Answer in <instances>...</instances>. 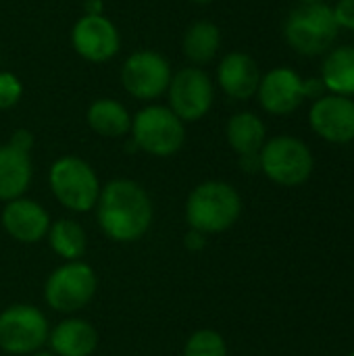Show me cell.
I'll return each instance as SVG.
<instances>
[{
    "label": "cell",
    "mask_w": 354,
    "mask_h": 356,
    "mask_svg": "<svg viewBox=\"0 0 354 356\" xmlns=\"http://www.w3.org/2000/svg\"><path fill=\"white\" fill-rule=\"evenodd\" d=\"M94 211L102 234L117 244H134L142 240L154 219L148 192L144 186L127 177H117L104 184Z\"/></svg>",
    "instance_id": "cell-1"
},
{
    "label": "cell",
    "mask_w": 354,
    "mask_h": 356,
    "mask_svg": "<svg viewBox=\"0 0 354 356\" xmlns=\"http://www.w3.org/2000/svg\"><path fill=\"white\" fill-rule=\"evenodd\" d=\"M242 215V198L238 190L221 179L198 184L186 200V221L190 229L215 236L232 229Z\"/></svg>",
    "instance_id": "cell-2"
},
{
    "label": "cell",
    "mask_w": 354,
    "mask_h": 356,
    "mask_svg": "<svg viewBox=\"0 0 354 356\" xmlns=\"http://www.w3.org/2000/svg\"><path fill=\"white\" fill-rule=\"evenodd\" d=\"M131 144L156 159L177 154L186 144V123L167 104H146L131 117Z\"/></svg>",
    "instance_id": "cell-3"
},
{
    "label": "cell",
    "mask_w": 354,
    "mask_h": 356,
    "mask_svg": "<svg viewBox=\"0 0 354 356\" xmlns=\"http://www.w3.org/2000/svg\"><path fill=\"white\" fill-rule=\"evenodd\" d=\"M48 186L56 202L71 213L94 211L102 190L94 167L77 154H65L52 163Z\"/></svg>",
    "instance_id": "cell-4"
},
{
    "label": "cell",
    "mask_w": 354,
    "mask_h": 356,
    "mask_svg": "<svg viewBox=\"0 0 354 356\" xmlns=\"http://www.w3.org/2000/svg\"><path fill=\"white\" fill-rule=\"evenodd\" d=\"M340 27L330 4H300L290 10L284 23V38L288 46L303 56H319L330 52L338 40Z\"/></svg>",
    "instance_id": "cell-5"
},
{
    "label": "cell",
    "mask_w": 354,
    "mask_h": 356,
    "mask_svg": "<svg viewBox=\"0 0 354 356\" xmlns=\"http://www.w3.org/2000/svg\"><path fill=\"white\" fill-rule=\"evenodd\" d=\"M98 292V275L86 261L58 265L44 284V302L63 315L86 309Z\"/></svg>",
    "instance_id": "cell-6"
},
{
    "label": "cell",
    "mask_w": 354,
    "mask_h": 356,
    "mask_svg": "<svg viewBox=\"0 0 354 356\" xmlns=\"http://www.w3.org/2000/svg\"><path fill=\"white\" fill-rule=\"evenodd\" d=\"M323 83L317 77L305 79L290 67H275L261 75L257 98L265 113L286 117L294 113L307 98L323 96Z\"/></svg>",
    "instance_id": "cell-7"
},
{
    "label": "cell",
    "mask_w": 354,
    "mask_h": 356,
    "mask_svg": "<svg viewBox=\"0 0 354 356\" xmlns=\"http://www.w3.org/2000/svg\"><path fill=\"white\" fill-rule=\"evenodd\" d=\"M261 171L277 186H303L315 167L311 148L294 136H277L263 144L259 152Z\"/></svg>",
    "instance_id": "cell-8"
},
{
    "label": "cell",
    "mask_w": 354,
    "mask_h": 356,
    "mask_svg": "<svg viewBox=\"0 0 354 356\" xmlns=\"http://www.w3.org/2000/svg\"><path fill=\"white\" fill-rule=\"evenodd\" d=\"M50 323L46 315L27 302H17L0 313V350L13 356H29L48 344Z\"/></svg>",
    "instance_id": "cell-9"
},
{
    "label": "cell",
    "mask_w": 354,
    "mask_h": 356,
    "mask_svg": "<svg viewBox=\"0 0 354 356\" xmlns=\"http://www.w3.org/2000/svg\"><path fill=\"white\" fill-rule=\"evenodd\" d=\"M171 75V63L156 50H136L121 65L123 90L140 102H154L165 96Z\"/></svg>",
    "instance_id": "cell-10"
},
{
    "label": "cell",
    "mask_w": 354,
    "mask_h": 356,
    "mask_svg": "<svg viewBox=\"0 0 354 356\" xmlns=\"http://www.w3.org/2000/svg\"><path fill=\"white\" fill-rule=\"evenodd\" d=\"M167 106L184 121L196 123L209 115L215 100V83L202 67L188 65L171 75Z\"/></svg>",
    "instance_id": "cell-11"
},
{
    "label": "cell",
    "mask_w": 354,
    "mask_h": 356,
    "mask_svg": "<svg viewBox=\"0 0 354 356\" xmlns=\"http://www.w3.org/2000/svg\"><path fill=\"white\" fill-rule=\"evenodd\" d=\"M71 46L88 63H106L117 56L121 33L104 15H81L71 29Z\"/></svg>",
    "instance_id": "cell-12"
},
{
    "label": "cell",
    "mask_w": 354,
    "mask_h": 356,
    "mask_svg": "<svg viewBox=\"0 0 354 356\" xmlns=\"http://www.w3.org/2000/svg\"><path fill=\"white\" fill-rule=\"evenodd\" d=\"M311 129L332 144H348L354 140V100L348 96H319L309 113Z\"/></svg>",
    "instance_id": "cell-13"
},
{
    "label": "cell",
    "mask_w": 354,
    "mask_h": 356,
    "mask_svg": "<svg viewBox=\"0 0 354 356\" xmlns=\"http://www.w3.org/2000/svg\"><path fill=\"white\" fill-rule=\"evenodd\" d=\"M0 223L4 232L19 244H38L48 236L52 221L48 211L38 200L21 196L4 202Z\"/></svg>",
    "instance_id": "cell-14"
},
{
    "label": "cell",
    "mask_w": 354,
    "mask_h": 356,
    "mask_svg": "<svg viewBox=\"0 0 354 356\" xmlns=\"http://www.w3.org/2000/svg\"><path fill=\"white\" fill-rule=\"evenodd\" d=\"M259 81V65L248 52H227L217 65V83L221 92L234 100H250L252 96H257Z\"/></svg>",
    "instance_id": "cell-15"
},
{
    "label": "cell",
    "mask_w": 354,
    "mask_h": 356,
    "mask_svg": "<svg viewBox=\"0 0 354 356\" xmlns=\"http://www.w3.org/2000/svg\"><path fill=\"white\" fill-rule=\"evenodd\" d=\"M96 327L79 317H67L58 321L48 336V346L58 356H92L98 348Z\"/></svg>",
    "instance_id": "cell-16"
},
{
    "label": "cell",
    "mask_w": 354,
    "mask_h": 356,
    "mask_svg": "<svg viewBox=\"0 0 354 356\" xmlns=\"http://www.w3.org/2000/svg\"><path fill=\"white\" fill-rule=\"evenodd\" d=\"M33 177L31 152L0 144V202H10L25 196Z\"/></svg>",
    "instance_id": "cell-17"
},
{
    "label": "cell",
    "mask_w": 354,
    "mask_h": 356,
    "mask_svg": "<svg viewBox=\"0 0 354 356\" xmlns=\"http://www.w3.org/2000/svg\"><path fill=\"white\" fill-rule=\"evenodd\" d=\"M131 113L127 111V106L115 98H96L88 111H86V121L88 127L100 136V138H125L129 136L131 129Z\"/></svg>",
    "instance_id": "cell-18"
},
{
    "label": "cell",
    "mask_w": 354,
    "mask_h": 356,
    "mask_svg": "<svg viewBox=\"0 0 354 356\" xmlns=\"http://www.w3.org/2000/svg\"><path fill=\"white\" fill-rule=\"evenodd\" d=\"M225 138L230 148L238 156L259 154L263 144L267 142V127L259 115L250 111H242L230 117L225 125Z\"/></svg>",
    "instance_id": "cell-19"
},
{
    "label": "cell",
    "mask_w": 354,
    "mask_h": 356,
    "mask_svg": "<svg viewBox=\"0 0 354 356\" xmlns=\"http://www.w3.org/2000/svg\"><path fill=\"white\" fill-rule=\"evenodd\" d=\"M321 83L330 94L354 96V46H338L321 63Z\"/></svg>",
    "instance_id": "cell-20"
},
{
    "label": "cell",
    "mask_w": 354,
    "mask_h": 356,
    "mask_svg": "<svg viewBox=\"0 0 354 356\" xmlns=\"http://www.w3.org/2000/svg\"><path fill=\"white\" fill-rule=\"evenodd\" d=\"M221 48V29L207 19L194 21L182 38V52L194 65L202 67L211 63Z\"/></svg>",
    "instance_id": "cell-21"
},
{
    "label": "cell",
    "mask_w": 354,
    "mask_h": 356,
    "mask_svg": "<svg viewBox=\"0 0 354 356\" xmlns=\"http://www.w3.org/2000/svg\"><path fill=\"white\" fill-rule=\"evenodd\" d=\"M52 252L61 257L65 263L69 261H81L88 248V234L83 225L75 219H56L50 223L48 236H46Z\"/></svg>",
    "instance_id": "cell-22"
},
{
    "label": "cell",
    "mask_w": 354,
    "mask_h": 356,
    "mask_svg": "<svg viewBox=\"0 0 354 356\" xmlns=\"http://www.w3.org/2000/svg\"><path fill=\"white\" fill-rule=\"evenodd\" d=\"M184 356H227V344L215 330H196L186 340Z\"/></svg>",
    "instance_id": "cell-23"
},
{
    "label": "cell",
    "mask_w": 354,
    "mask_h": 356,
    "mask_svg": "<svg viewBox=\"0 0 354 356\" xmlns=\"http://www.w3.org/2000/svg\"><path fill=\"white\" fill-rule=\"evenodd\" d=\"M23 96V83L13 71H0V111H8L19 104Z\"/></svg>",
    "instance_id": "cell-24"
},
{
    "label": "cell",
    "mask_w": 354,
    "mask_h": 356,
    "mask_svg": "<svg viewBox=\"0 0 354 356\" xmlns=\"http://www.w3.org/2000/svg\"><path fill=\"white\" fill-rule=\"evenodd\" d=\"M332 10L340 29L354 31V0H338L336 6H332Z\"/></svg>",
    "instance_id": "cell-25"
},
{
    "label": "cell",
    "mask_w": 354,
    "mask_h": 356,
    "mask_svg": "<svg viewBox=\"0 0 354 356\" xmlns=\"http://www.w3.org/2000/svg\"><path fill=\"white\" fill-rule=\"evenodd\" d=\"M8 144L10 146H15V148H19V150H23V152H31V148H33V144H35V138H33V134L29 131V129H15L13 131V136L8 138Z\"/></svg>",
    "instance_id": "cell-26"
},
{
    "label": "cell",
    "mask_w": 354,
    "mask_h": 356,
    "mask_svg": "<svg viewBox=\"0 0 354 356\" xmlns=\"http://www.w3.org/2000/svg\"><path fill=\"white\" fill-rule=\"evenodd\" d=\"M184 246L188 248V250H202L204 246H207V236L204 234H200V232H196V229H190L188 232V236L184 238Z\"/></svg>",
    "instance_id": "cell-27"
},
{
    "label": "cell",
    "mask_w": 354,
    "mask_h": 356,
    "mask_svg": "<svg viewBox=\"0 0 354 356\" xmlns=\"http://www.w3.org/2000/svg\"><path fill=\"white\" fill-rule=\"evenodd\" d=\"M240 167H242L246 173H257V171H261L259 154H246V156H240Z\"/></svg>",
    "instance_id": "cell-28"
},
{
    "label": "cell",
    "mask_w": 354,
    "mask_h": 356,
    "mask_svg": "<svg viewBox=\"0 0 354 356\" xmlns=\"http://www.w3.org/2000/svg\"><path fill=\"white\" fill-rule=\"evenodd\" d=\"M104 4L102 0H86L83 2V15H102Z\"/></svg>",
    "instance_id": "cell-29"
},
{
    "label": "cell",
    "mask_w": 354,
    "mask_h": 356,
    "mask_svg": "<svg viewBox=\"0 0 354 356\" xmlns=\"http://www.w3.org/2000/svg\"><path fill=\"white\" fill-rule=\"evenodd\" d=\"M29 356H58V355H54L52 350H38V353H33V355H29Z\"/></svg>",
    "instance_id": "cell-30"
},
{
    "label": "cell",
    "mask_w": 354,
    "mask_h": 356,
    "mask_svg": "<svg viewBox=\"0 0 354 356\" xmlns=\"http://www.w3.org/2000/svg\"><path fill=\"white\" fill-rule=\"evenodd\" d=\"M192 4H200V6H204V4H213L215 0H190Z\"/></svg>",
    "instance_id": "cell-31"
},
{
    "label": "cell",
    "mask_w": 354,
    "mask_h": 356,
    "mask_svg": "<svg viewBox=\"0 0 354 356\" xmlns=\"http://www.w3.org/2000/svg\"><path fill=\"white\" fill-rule=\"evenodd\" d=\"M300 4H319V2H325V0H298Z\"/></svg>",
    "instance_id": "cell-32"
},
{
    "label": "cell",
    "mask_w": 354,
    "mask_h": 356,
    "mask_svg": "<svg viewBox=\"0 0 354 356\" xmlns=\"http://www.w3.org/2000/svg\"><path fill=\"white\" fill-rule=\"evenodd\" d=\"M348 356H354V353H351V355H348Z\"/></svg>",
    "instance_id": "cell-33"
}]
</instances>
